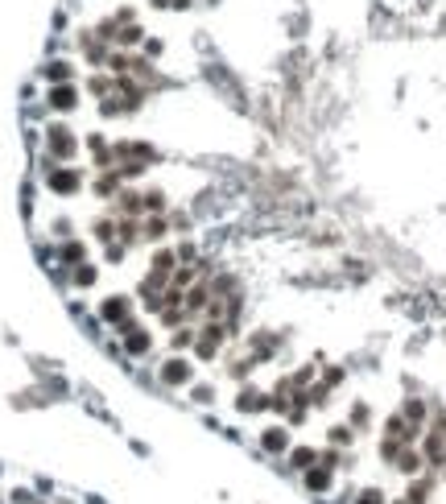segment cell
I'll use <instances>...</instances> for the list:
<instances>
[{"label": "cell", "instance_id": "1", "mask_svg": "<svg viewBox=\"0 0 446 504\" xmlns=\"http://www.w3.org/2000/svg\"><path fill=\"white\" fill-rule=\"evenodd\" d=\"M54 104H58V108H71V104H75V91H67V87L54 91Z\"/></svg>", "mask_w": 446, "mask_h": 504}, {"label": "cell", "instance_id": "2", "mask_svg": "<svg viewBox=\"0 0 446 504\" xmlns=\"http://www.w3.org/2000/svg\"><path fill=\"white\" fill-rule=\"evenodd\" d=\"M360 504H380V500H376V492H368V496H364Z\"/></svg>", "mask_w": 446, "mask_h": 504}]
</instances>
